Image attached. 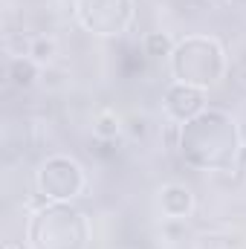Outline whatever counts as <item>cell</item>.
Listing matches in <instances>:
<instances>
[{
    "label": "cell",
    "instance_id": "cell-3",
    "mask_svg": "<svg viewBox=\"0 0 246 249\" xmlns=\"http://www.w3.org/2000/svg\"><path fill=\"white\" fill-rule=\"evenodd\" d=\"M171 75L180 84H191L200 90L214 87L226 75V53L223 47L209 35H188L180 44H174L171 53Z\"/></svg>",
    "mask_w": 246,
    "mask_h": 249
},
{
    "label": "cell",
    "instance_id": "cell-4",
    "mask_svg": "<svg viewBox=\"0 0 246 249\" xmlns=\"http://www.w3.org/2000/svg\"><path fill=\"white\" fill-rule=\"evenodd\" d=\"M35 186H38V194L50 203H70L84 191V168L72 157L53 154L38 165Z\"/></svg>",
    "mask_w": 246,
    "mask_h": 249
},
{
    "label": "cell",
    "instance_id": "cell-6",
    "mask_svg": "<svg viewBox=\"0 0 246 249\" xmlns=\"http://www.w3.org/2000/svg\"><path fill=\"white\" fill-rule=\"evenodd\" d=\"M162 107H165V113H168L174 122L183 124V122H188V119H194L197 113L206 110V90L174 81V84L165 90V96H162Z\"/></svg>",
    "mask_w": 246,
    "mask_h": 249
},
{
    "label": "cell",
    "instance_id": "cell-11",
    "mask_svg": "<svg viewBox=\"0 0 246 249\" xmlns=\"http://www.w3.org/2000/svg\"><path fill=\"white\" fill-rule=\"evenodd\" d=\"M145 53H148L151 58H171L174 44L168 41V35H162V32H151V35L145 38Z\"/></svg>",
    "mask_w": 246,
    "mask_h": 249
},
{
    "label": "cell",
    "instance_id": "cell-8",
    "mask_svg": "<svg viewBox=\"0 0 246 249\" xmlns=\"http://www.w3.org/2000/svg\"><path fill=\"white\" fill-rule=\"evenodd\" d=\"M38 67H41V64H35L29 55H15V58L9 61V78H12L18 87H29V84L38 78Z\"/></svg>",
    "mask_w": 246,
    "mask_h": 249
},
{
    "label": "cell",
    "instance_id": "cell-7",
    "mask_svg": "<svg viewBox=\"0 0 246 249\" xmlns=\"http://www.w3.org/2000/svg\"><path fill=\"white\" fill-rule=\"evenodd\" d=\"M194 209V194L191 188L180 186V183H168V186L159 188V212L171 220H180V217H188Z\"/></svg>",
    "mask_w": 246,
    "mask_h": 249
},
{
    "label": "cell",
    "instance_id": "cell-9",
    "mask_svg": "<svg viewBox=\"0 0 246 249\" xmlns=\"http://www.w3.org/2000/svg\"><path fill=\"white\" fill-rule=\"evenodd\" d=\"M26 55H29L35 64H50L55 55H58V44H55V38H50V35H38V38L29 41Z\"/></svg>",
    "mask_w": 246,
    "mask_h": 249
},
{
    "label": "cell",
    "instance_id": "cell-2",
    "mask_svg": "<svg viewBox=\"0 0 246 249\" xmlns=\"http://www.w3.org/2000/svg\"><path fill=\"white\" fill-rule=\"evenodd\" d=\"M29 249H87L90 220L72 203H50L32 212L26 223Z\"/></svg>",
    "mask_w": 246,
    "mask_h": 249
},
{
    "label": "cell",
    "instance_id": "cell-12",
    "mask_svg": "<svg viewBox=\"0 0 246 249\" xmlns=\"http://www.w3.org/2000/svg\"><path fill=\"white\" fill-rule=\"evenodd\" d=\"M3 249H23V244H18V241H6Z\"/></svg>",
    "mask_w": 246,
    "mask_h": 249
},
{
    "label": "cell",
    "instance_id": "cell-5",
    "mask_svg": "<svg viewBox=\"0 0 246 249\" xmlns=\"http://www.w3.org/2000/svg\"><path fill=\"white\" fill-rule=\"evenodd\" d=\"M75 18L93 35L116 38L133 23V0H75Z\"/></svg>",
    "mask_w": 246,
    "mask_h": 249
},
{
    "label": "cell",
    "instance_id": "cell-10",
    "mask_svg": "<svg viewBox=\"0 0 246 249\" xmlns=\"http://www.w3.org/2000/svg\"><path fill=\"white\" fill-rule=\"evenodd\" d=\"M119 130H122V122H119V116H116L113 110H102V113L96 116L93 133H96L99 139H116Z\"/></svg>",
    "mask_w": 246,
    "mask_h": 249
},
{
    "label": "cell",
    "instance_id": "cell-1",
    "mask_svg": "<svg viewBox=\"0 0 246 249\" xmlns=\"http://www.w3.org/2000/svg\"><path fill=\"white\" fill-rule=\"evenodd\" d=\"M241 148V127L226 110L206 107L180 124V154L197 171H232Z\"/></svg>",
    "mask_w": 246,
    "mask_h": 249
}]
</instances>
